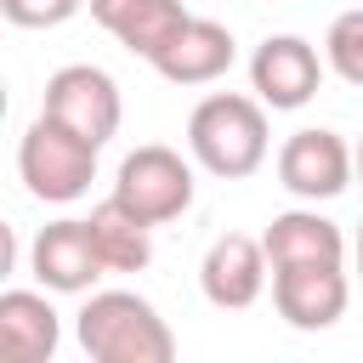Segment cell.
Returning <instances> with one entry per match:
<instances>
[{
    "label": "cell",
    "instance_id": "1",
    "mask_svg": "<svg viewBox=\"0 0 363 363\" xmlns=\"http://www.w3.org/2000/svg\"><path fill=\"white\" fill-rule=\"evenodd\" d=\"M267 102L261 96H238V91H210L193 113H187V153L221 176V182H244L267 164Z\"/></svg>",
    "mask_w": 363,
    "mask_h": 363
},
{
    "label": "cell",
    "instance_id": "2",
    "mask_svg": "<svg viewBox=\"0 0 363 363\" xmlns=\"http://www.w3.org/2000/svg\"><path fill=\"white\" fill-rule=\"evenodd\" d=\"M74 335H79L85 357H96V363H170L176 357L170 323L136 289H96L79 306Z\"/></svg>",
    "mask_w": 363,
    "mask_h": 363
},
{
    "label": "cell",
    "instance_id": "3",
    "mask_svg": "<svg viewBox=\"0 0 363 363\" xmlns=\"http://www.w3.org/2000/svg\"><path fill=\"white\" fill-rule=\"evenodd\" d=\"M96 142H85V136H74L68 125H57L51 113H40L28 130H23V142H17V176H23V187L34 193V199H45V204H74V199H85L91 193V182H96Z\"/></svg>",
    "mask_w": 363,
    "mask_h": 363
},
{
    "label": "cell",
    "instance_id": "4",
    "mask_svg": "<svg viewBox=\"0 0 363 363\" xmlns=\"http://www.w3.org/2000/svg\"><path fill=\"white\" fill-rule=\"evenodd\" d=\"M113 199H125L142 221L164 227V221H176V216L193 210V164L176 147H164V142H142L136 153L119 159Z\"/></svg>",
    "mask_w": 363,
    "mask_h": 363
},
{
    "label": "cell",
    "instance_id": "5",
    "mask_svg": "<svg viewBox=\"0 0 363 363\" xmlns=\"http://www.w3.org/2000/svg\"><path fill=\"white\" fill-rule=\"evenodd\" d=\"M40 113H51L57 125H68L74 136H85V142H113L119 136V113H125V102H119V85H113V74H102V68H91V62H68V68H57L51 79H45V102H40Z\"/></svg>",
    "mask_w": 363,
    "mask_h": 363
},
{
    "label": "cell",
    "instance_id": "6",
    "mask_svg": "<svg viewBox=\"0 0 363 363\" xmlns=\"http://www.w3.org/2000/svg\"><path fill=\"white\" fill-rule=\"evenodd\" d=\"M346 301H352V284H346V267L340 261H295V267H272V306L289 329L301 335H318V329H335L346 318Z\"/></svg>",
    "mask_w": 363,
    "mask_h": 363
},
{
    "label": "cell",
    "instance_id": "7",
    "mask_svg": "<svg viewBox=\"0 0 363 363\" xmlns=\"http://www.w3.org/2000/svg\"><path fill=\"white\" fill-rule=\"evenodd\" d=\"M278 182H284L295 199H306V204L340 199V193L357 182V159H352V147L340 142V130L306 125V130H295V136L278 147Z\"/></svg>",
    "mask_w": 363,
    "mask_h": 363
},
{
    "label": "cell",
    "instance_id": "8",
    "mask_svg": "<svg viewBox=\"0 0 363 363\" xmlns=\"http://www.w3.org/2000/svg\"><path fill=\"white\" fill-rule=\"evenodd\" d=\"M250 85H255V96H261L272 113H295V108H306V102L318 96V85H323V57H318V45L301 40V34H267V40L255 45V57H250Z\"/></svg>",
    "mask_w": 363,
    "mask_h": 363
},
{
    "label": "cell",
    "instance_id": "9",
    "mask_svg": "<svg viewBox=\"0 0 363 363\" xmlns=\"http://www.w3.org/2000/svg\"><path fill=\"white\" fill-rule=\"evenodd\" d=\"M267 244L261 238H244V233H221L210 250H204V261H199V289H204V301L210 306H221V312H244V306H255L261 301V289H267Z\"/></svg>",
    "mask_w": 363,
    "mask_h": 363
},
{
    "label": "cell",
    "instance_id": "10",
    "mask_svg": "<svg viewBox=\"0 0 363 363\" xmlns=\"http://www.w3.org/2000/svg\"><path fill=\"white\" fill-rule=\"evenodd\" d=\"M28 267L57 295H85L108 272V261H102V250L91 238V221H51V227H40L34 250H28Z\"/></svg>",
    "mask_w": 363,
    "mask_h": 363
},
{
    "label": "cell",
    "instance_id": "11",
    "mask_svg": "<svg viewBox=\"0 0 363 363\" xmlns=\"http://www.w3.org/2000/svg\"><path fill=\"white\" fill-rule=\"evenodd\" d=\"M91 6V17L130 51V57H142V62H153L176 34H182V23L193 17L182 0H85Z\"/></svg>",
    "mask_w": 363,
    "mask_h": 363
},
{
    "label": "cell",
    "instance_id": "12",
    "mask_svg": "<svg viewBox=\"0 0 363 363\" xmlns=\"http://www.w3.org/2000/svg\"><path fill=\"white\" fill-rule=\"evenodd\" d=\"M233 57H238V40H233L221 23L187 17L182 34L153 57V68H159V79H170V85H210V79H221V74L233 68Z\"/></svg>",
    "mask_w": 363,
    "mask_h": 363
},
{
    "label": "cell",
    "instance_id": "13",
    "mask_svg": "<svg viewBox=\"0 0 363 363\" xmlns=\"http://www.w3.org/2000/svg\"><path fill=\"white\" fill-rule=\"evenodd\" d=\"M62 340L57 306L34 289H6L0 295V352L11 363H45Z\"/></svg>",
    "mask_w": 363,
    "mask_h": 363
},
{
    "label": "cell",
    "instance_id": "14",
    "mask_svg": "<svg viewBox=\"0 0 363 363\" xmlns=\"http://www.w3.org/2000/svg\"><path fill=\"white\" fill-rule=\"evenodd\" d=\"M261 244H267V261H272V267H295V261H346L340 227H335L329 216H318V210H284V216H272L267 233H261Z\"/></svg>",
    "mask_w": 363,
    "mask_h": 363
},
{
    "label": "cell",
    "instance_id": "15",
    "mask_svg": "<svg viewBox=\"0 0 363 363\" xmlns=\"http://www.w3.org/2000/svg\"><path fill=\"white\" fill-rule=\"evenodd\" d=\"M85 221H91V238H96L108 272H142V267L153 261V221H142L125 199L108 193Z\"/></svg>",
    "mask_w": 363,
    "mask_h": 363
},
{
    "label": "cell",
    "instance_id": "16",
    "mask_svg": "<svg viewBox=\"0 0 363 363\" xmlns=\"http://www.w3.org/2000/svg\"><path fill=\"white\" fill-rule=\"evenodd\" d=\"M323 62H329L352 91H363V6H352V11H340V17L329 23V34H323Z\"/></svg>",
    "mask_w": 363,
    "mask_h": 363
},
{
    "label": "cell",
    "instance_id": "17",
    "mask_svg": "<svg viewBox=\"0 0 363 363\" xmlns=\"http://www.w3.org/2000/svg\"><path fill=\"white\" fill-rule=\"evenodd\" d=\"M79 6H85V0H0L6 23H17V28H57V23H68Z\"/></svg>",
    "mask_w": 363,
    "mask_h": 363
},
{
    "label": "cell",
    "instance_id": "18",
    "mask_svg": "<svg viewBox=\"0 0 363 363\" xmlns=\"http://www.w3.org/2000/svg\"><path fill=\"white\" fill-rule=\"evenodd\" d=\"M352 261H357V278H363V227H357V244H352Z\"/></svg>",
    "mask_w": 363,
    "mask_h": 363
},
{
    "label": "cell",
    "instance_id": "19",
    "mask_svg": "<svg viewBox=\"0 0 363 363\" xmlns=\"http://www.w3.org/2000/svg\"><path fill=\"white\" fill-rule=\"evenodd\" d=\"M352 159H357V182H363V142H357V147H352Z\"/></svg>",
    "mask_w": 363,
    "mask_h": 363
}]
</instances>
